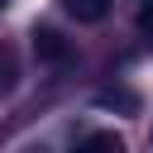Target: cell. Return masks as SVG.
Segmentation results:
<instances>
[{
	"label": "cell",
	"instance_id": "obj_1",
	"mask_svg": "<svg viewBox=\"0 0 153 153\" xmlns=\"http://www.w3.org/2000/svg\"><path fill=\"white\" fill-rule=\"evenodd\" d=\"M33 53L43 57V62H67V43H62V33L57 29H33Z\"/></svg>",
	"mask_w": 153,
	"mask_h": 153
},
{
	"label": "cell",
	"instance_id": "obj_6",
	"mask_svg": "<svg viewBox=\"0 0 153 153\" xmlns=\"http://www.w3.org/2000/svg\"><path fill=\"white\" fill-rule=\"evenodd\" d=\"M0 5H5V0H0Z\"/></svg>",
	"mask_w": 153,
	"mask_h": 153
},
{
	"label": "cell",
	"instance_id": "obj_5",
	"mask_svg": "<svg viewBox=\"0 0 153 153\" xmlns=\"http://www.w3.org/2000/svg\"><path fill=\"white\" fill-rule=\"evenodd\" d=\"M139 29L153 38V0H143V10H139Z\"/></svg>",
	"mask_w": 153,
	"mask_h": 153
},
{
	"label": "cell",
	"instance_id": "obj_2",
	"mask_svg": "<svg viewBox=\"0 0 153 153\" xmlns=\"http://www.w3.org/2000/svg\"><path fill=\"white\" fill-rule=\"evenodd\" d=\"M62 10L76 19V24H100L110 14V0H62Z\"/></svg>",
	"mask_w": 153,
	"mask_h": 153
},
{
	"label": "cell",
	"instance_id": "obj_3",
	"mask_svg": "<svg viewBox=\"0 0 153 153\" xmlns=\"http://www.w3.org/2000/svg\"><path fill=\"white\" fill-rule=\"evenodd\" d=\"M14 76H19L14 53H10V48H0V96H10V91H14Z\"/></svg>",
	"mask_w": 153,
	"mask_h": 153
},
{
	"label": "cell",
	"instance_id": "obj_4",
	"mask_svg": "<svg viewBox=\"0 0 153 153\" xmlns=\"http://www.w3.org/2000/svg\"><path fill=\"white\" fill-rule=\"evenodd\" d=\"M76 148H115V153H120V148H124V139H120V134H86Z\"/></svg>",
	"mask_w": 153,
	"mask_h": 153
}]
</instances>
